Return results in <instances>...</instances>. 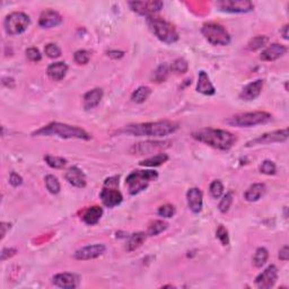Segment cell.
<instances>
[{
    "mask_svg": "<svg viewBox=\"0 0 289 289\" xmlns=\"http://www.w3.org/2000/svg\"><path fill=\"white\" fill-rule=\"evenodd\" d=\"M0 228H1V238H3L6 236V233H7V228H10V225L9 224H6V222H1L0 224Z\"/></svg>",
    "mask_w": 289,
    "mask_h": 289,
    "instance_id": "49",
    "label": "cell"
},
{
    "mask_svg": "<svg viewBox=\"0 0 289 289\" xmlns=\"http://www.w3.org/2000/svg\"><path fill=\"white\" fill-rule=\"evenodd\" d=\"M44 52L51 59H56V58H59L61 56V49L56 43H49V44H46L44 48Z\"/></svg>",
    "mask_w": 289,
    "mask_h": 289,
    "instance_id": "39",
    "label": "cell"
},
{
    "mask_svg": "<svg viewBox=\"0 0 289 289\" xmlns=\"http://www.w3.org/2000/svg\"><path fill=\"white\" fill-rule=\"evenodd\" d=\"M65 179L67 180L69 184H72V186L79 187V189H83V187H85L86 184H87L84 172L80 169H78L77 166L70 167V169L66 172Z\"/></svg>",
    "mask_w": 289,
    "mask_h": 289,
    "instance_id": "21",
    "label": "cell"
},
{
    "mask_svg": "<svg viewBox=\"0 0 289 289\" xmlns=\"http://www.w3.org/2000/svg\"><path fill=\"white\" fill-rule=\"evenodd\" d=\"M170 68L171 72L178 73V75H181V73H185L187 72V69H189V64H187V61L185 59H183V58H179V59H175L173 61V64L170 66Z\"/></svg>",
    "mask_w": 289,
    "mask_h": 289,
    "instance_id": "35",
    "label": "cell"
},
{
    "mask_svg": "<svg viewBox=\"0 0 289 289\" xmlns=\"http://www.w3.org/2000/svg\"><path fill=\"white\" fill-rule=\"evenodd\" d=\"M169 161V155L164 154V153H158L151 157H148L146 159H144L139 163V165L144 166V167H157L163 165L164 163H166Z\"/></svg>",
    "mask_w": 289,
    "mask_h": 289,
    "instance_id": "28",
    "label": "cell"
},
{
    "mask_svg": "<svg viewBox=\"0 0 289 289\" xmlns=\"http://www.w3.org/2000/svg\"><path fill=\"white\" fill-rule=\"evenodd\" d=\"M103 215V209L99 206H93L91 208H87L83 214V220L87 225H95L100 221L101 217Z\"/></svg>",
    "mask_w": 289,
    "mask_h": 289,
    "instance_id": "26",
    "label": "cell"
},
{
    "mask_svg": "<svg viewBox=\"0 0 289 289\" xmlns=\"http://www.w3.org/2000/svg\"><path fill=\"white\" fill-rule=\"evenodd\" d=\"M68 72V66L65 64V62H54V64H51L46 69V73L50 79L59 81L62 80L67 75Z\"/></svg>",
    "mask_w": 289,
    "mask_h": 289,
    "instance_id": "24",
    "label": "cell"
},
{
    "mask_svg": "<svg viewBox=\"0 0 289 289\" xmlns=\"http://www.w3.org/2000/svg\"><path fill=\"white\" fill-rule=\"evenodd\" d=\"M105 186L108 187H118L119 186V177H112L105 180Z\"/></svg>",
    "mask_w": 289,
    "mask_h": 289,
    "instance_id": "46",
    "label": "cell"
},
{
    "mask_svg": "<svg viewBox=\"0 0 289 289\" xmlns=\"http://www.w3.org/2000/svg\"><path fill=\"white\" fill-rule=\"evenodd\" d=\"M201 33L205 38L213 45H228L230 43V35L224 26L217 23H206L202 26Z\"/></svg>",
    "mask_w": 289,
    "mask_h": 289,
    "instance_id": "7",
    "label": "cell"
},
{
    "mask_svg": "<svg viewBox=\"0 0 289 289\" xmlns=\"http://www.w3.org/2000/svg\"><path fill=\"white\" fill-rule=\"evenodd\" d=\"M216 5L222 11L235 14L249 13L254 8V5L249 0H222L216 2Z\"/></svg>",
    "mask_w": 289,
    "mask_h": 289,
    "instance_id": "10",
    "label": "cell"
},
{
    "mask_svg": "<svg viewBox=\"0 0 289 289\" xmlns=\"http://www.w3.org/2000/svg\"><path fill=\"white\" fill-rule=\"evenodd\" d=\"M103 99V91L101 88H94L92 91H88L84 95L83 105L85 110H92L95 108L101 103Z\"/></svg>",
    "mask_w": 289,
    "mask_h": 289,
    "instance_id": "22",
    "label": "cell"
},
{
    "mask_svg": "<svg viewBox=\"0 0 289 289\" xmlns=\"http://www.w3.org/2000/svg\"><path fill=\"white\" fill-rule=\"evenodd\" d=\"M263 88V80L262 79H256L252 83L248 84L245 87L242 89L240 94V99L243 101H253L257 99L260 96L261 92Z\"/></svg>",
    "mask_w": 289,
    "mask_h": 289,
    "instance_id": "19",
    "label": "cell"
},
{
    "mask_svg": "<svg viewBox=\"0 0 289 289\" xmlns=\"http://www.w3.org/2000/svg\"><path fill=\"white\" fill-rule=\"evenodd\" d=\"M44 181H45L46 189H48L50 193L58 194L60 192V187H61L60 183H59V181H58V179L54 177V175H51V174L46 175Z\"/></svg>",
    "mask_w": 289,
    "mask_h": 289,
    "instance_id": "34",
    "label": "cell"
},
{
    "mask_svg": "<svg viewBox=\"0 0 289 289\" xmlns=\"http://www.w3.org/2000/svg\"><path fill=\"white\" fill-rule=\"evenodd\" d=\"M158 178V173L153 170H137L132 171L126 179V184L128 191L131 196H136L146 190L151 181H155Z\"/></svg>",
    "mask_w": 289,
    "mask_h": 289,
    "instance_id": "5",
    "label": "cell"
},
{
    "mask_svg": "<svg viewBox=\"0 0 289 289\" xmlns=\"http://www.w3.org/2000/svg\"><path fill=\"white\" fill-rule=\"evenodd\" d=\"M151 94V89L147 86H140L136 89V91L132 93L131 95V100L132 102H135L137 104H142L144 102H146L148 100V97L150 96Z\"/></svg>",
    "mask_w": 289,
    "mask_h": 289,
    "instance_id": "29",
    "label": "cell"
},
{
    "mask_svg": "<svg viewBox=\"0 0 289 289\" xmlns=\"http://www.w3.org/2000/svg\"><path fill=\"white\" fill-rule=\"evenodd\" d=\"M288 139V129H281V130H276L268 134L261 135L257 138L251 140L247 144V147L256 146V144H272V143H284Z\"/></svg>",
    "mask_w": 289,
    "mask_h": 289,
    "instance_id": "11",
    "label": "cell"
},
{
    "mask_svg": "<svg viewBox=\"0 0 289 289\" xmlns=\"http://www.w3.org/2000/svg\"><path fill=\"white\" fill-rule=\"evenodd\" d=\"M216 236L218 240L220 241V243L224 245V247H227L229 244V236H228V232L227 229H226L224 226L219 225L217 228V232H216Z\"/></svg>",
    "mask_w": 289,
    "mask_h": 289,
    "instance_id": "43",
    "label": "cell"
},
{
    "mask_svg": "<svg viewBox=\"0 0 289 289\" xmlns=\"http://www.w3.org/2000/svg\"><path fill=\"white\" fill-rule=\"evenodd\" d=\"M33 136H45L51 137L57 136L64 139H83L89 140L92 138L91 135L87 134L81 128H78L75 126H69L66 123L60 122H51L48 126L42 127L41 129L33 132Z\"/></svg>",
    "mask_w": 289,
    "mask_h": 289,
    "instance_id": "3",
    "label": "cell"
},
{
    "mask_svg": "<svg viewBox=\"0 0 289 289\" xmlns=\"http://www.w3.org/2000/svg\"><path fill=\"white\" fill-rule=\"evenodd\" d=\"M170 142H144L136 144L131 147L130 151L132 154L137 155H146L159 153L161 150L166 149L170 147Z\"/></svg>",
    "mask_w": 289,
    "mask_h": 289,
    "instance_id": "12",
    "label": "cell"
},
{
    "mask_svg": "<svg viewBox=\"0 0 289 289\" xmlns=\"http://www.w3.org/2000/svg\"><path fill=\"white\" fill-rule=\"evenodd\" d=\"M31 19L29 15L22 13V11H14V13L9 14L3 22L5 31L8 35H19L24 33L29 29Z\"/></svg>",
    "mask_w": 289,
    "mask_h": 289,
    "instance_id": "8",
    "label": "cell"
},
{
    "mask_svg": "<svg viewBox=\"0 0 289 289\" xmlns=\"http://www.w3.org/2000/svg\"><path fill=\"white\" fill-rule=\"evenodd\" d=\"M175 213H177L175 207L173 205H170V204L161 206L158 208V215L163 218H172L175 215Z\"/></svg>",
    "mask_w": 289,
    "mask_h": 289,
    "instance_id": "41",
    "label": "cell"
},
{
    "mask_svg": "<svg viewBox=\"0 0 289 289\" xmlns=\"http://www.w3.org/2000/svg\"><path fill=\"white\" fill-rule=\"evenodd\" d=\"M62 23V16L56 10L46 9L42 11L40 15V19H38V25L43 29H51V27H56L60 25Z\"/></svg>",
    "mask_w": 289,
    "mask_h": 289,
    "instance_id": "17",
    "label": "cell"
},
{
    "mask_svg": "<svg viewBox=\"0 0 289 289\" xmlns=\"http://www.w3.org/2000/svg\"><path fill=\"white\" fill-rule=\"evenodd\" d=\"M44 161L50 167L56 170L64 169L67 165V159L64 157H59V156H52V155H45Z\"/></svg>",
    "mask_w": 289,
    "mask_h": 289,
    "instance_id": "32",
    "label": "cell"
},
{
    "mask_svg": "<svg viewBox=\"0 0 289 289\" xmlns=\"http://www.w3.org/2000/svg\"><path fill=\"white\" fill-rule=\"evenodd\" d=\"M52 284L58 288L62 289H73L77 288L79 285V277L75 273L62 272L53 276Z\"/></svg>",
    "mask_w": 289,
    "mask_h": 289,
    "instance_id": "16",
    "label": "cell"
},
{
    "mask_svg": "<svg viewBox=\"0 0 289 289\" xmlns=\"http://www.w3.org/2000/svg\"><path fill=\"white\" fill-rule=\"evenodd\" d=\"M89 59H91V53L86 50H78L73 54V60H75L78 65H86L88 64Z\"/></svg>",
    "mask_w": 289,
    "mask_h": 289,
    "instance_id": "40",
    "label": "cell"
},
{
    "mask_svg": "<svg viewBox=\"0 0 289 289\" xmlns=\"http://www.w3.org/2000/svg\"><path fill=\"white\" fill-rule=\"evenodd\" d=\"M209 192L210 196L214 199H218L222 196V193H224V185H222V183L219 180H215V181L212 182V184L209 186Z\"/></svg>",
    "mask_w": 289,
    "mask_h": 289,
    "instance_id": "37",
    "label": "cell"
},
{
    "mask_svg": "<svg viewBox=\"0 0 289 289\" xmlns=\"http://www.w3.org/2000/svg\"><path fill=\"white\" fill-rule=\"evenodd\" d=\"M129 6L136 14L144 17H150L155 16L158 11H161L164 3L158 0H149V1H130Z\"/></svg>",
    "mask_w": 289,
    "mask_h": 289,
    "instance_id": "9",
    "label": "cell"
},
{
    "mask_svg": "<svg viewBox=\"0 0 289 289\" xmlns=\"http://www.w3.org/2000/svg\"><path fill=\"white\" fill-rule=\"evenodd\" d=\"M265 190H267V187L263 183H254L245 191L244 199L249 202H255L260 200L261 197L265 193Z\"/></svg>",
    "mask_w": 289,
    "mask_h": 289,
    "instance_id": "25",
    "label": "cell"
},
{
    "mask_svg": "<svg viewBox=\"0 0 289 289\" xmlns=\"http://www.w3.org/2000/svg\"><path fill=\"white\" fill-rule=\"evenodd\" d=\"M146 238H147V234L144 232H138V233L132 234L130 238H129V241L127 242V247H126L127 251L128 252L136 251L137 249H139L144 243Z\"/></svg>",
    "mask_w": 289,
    "mask_h": 289,
    "instance_id": "27",
    "label": "cell"
},
{
    "mask_svg": "<svg viewBox=\"0 0 289 289\" xmlns=\"http://www.w3.org/2000/svg\"><path fill=\"white\" fill-rule=\"evenodd\" d=\"M100 198L102 200L103 205L108 208H114L119 206L123 200L122 193L118 190V187H108L104 186L103 190L101 191Z\"/></svg>",
    "mask_w": 289,
    "mask_h": 289,
    "instance_id": "14",
    "label": "cell"
},
{
    "mask_svg": "<svg viewBox=\"0 0 289 289\" xmlns=\"http://www.w3.org/2000/svg\"><path fill=\"white\" fill-rule=\"evenodd\" d=\"M276 171H277V167H276V164L273 163L272 161H264L262 162V164L260 165V172L262 174L265 175H273L276 174Z\"/></svg>",
    "mask_w": 289,
    "mask_h": 289,
    "instance_id": "42",
    "label": "cell"
},
{
    "mask_svg": "<svg viewBox=\"0 0 289 289\" xmlns=\"http://www.w3.org/2000/svg\"><path fill=\"white\" fill-rule=\"evenodd\" d=\"M26 58L32 62H38L42 59V54L36 48H30L26 50Z\"/></svg>",
    "mask_w": 289,
    "mask_h": 289,
    "instance_id": "44",
    "label": "cell"
},
{
    "mask_svg": "<svg viewBox=\"0 0 289 289\" xmlns=\"http://www.w3.org/2000/svg\"><path fill=\"white\" fill-rule=\"evenodd\" d=\"M287 48L283 44H278V43H273V44L269 45L267 49H264L262 53H261L260 59L263 61H276L281 58L284 54H286Z\"/></svg>",
    "mask_w": 289,
    "mask_h": 289,
    "instance_id": "20",
    "label": "cell"
},
{
    "mask_svg": "<svg viewBox=\"0 0 289 289\" xmlns=\"http://www.w3.org/2000/svg\"><path fill=\"white\" fill-rule=\"evenodd\" d=\"M9 183L14 187H17L19 186L23 183V179L21 175H18L16 172H11L10 177H9Z\"/></svg>",
    "mask_w": 289,
    "mask_h": 289,
    "instance_id": "45",
    "label": "cell"
},
{
    "mask_svg": "<svg viewBox=\"0 0 289 289\" xmlns=\"http://www.w3.org/2000/svg\"><path fill=\"white\" fill-rule=\"evenodd\" d=\"M233 192H227L225 194L224 197L219 202V206H218V208H219V212L222 214H226L229 210L230 206L233 204Z\"/></svg>",
    "mask_w": 289,
    "mask_h": 289,
    "instance_id": "38",
    "label": "cell"
},
{
    "mask_svg": "<svg viewBox=\"0 0 289 289\" xmlns=\"http://www.w3.org/2000/svg\"><path fill=\"white\" fill-rule=\"evenodd\" d=\"M123 52H121V51H110L108 53V57H111V58H114V59H119V58H121V57H123Z\"/></svg>",
    "mask_w": 289,
    "mask_h": 289,
    "instance_id": "48",
    "label": "cell"
},
{
    "mask_svg": "<svg viewBox=\"0 0 289 289\" xmlns=\"http://www.w3.org/2000/svg\"><path fill=\"white\" fill-rule=\"evenodd\" d=\"M147 24L159 41L166 43V44H173V43L178 42L179 33L170 22L155 15V16L147 17Z\"/></svg>",
    "mask_w": 289,
    "mask_h": 289,
    "instance_id": "4",
    "label": "cell"
},
{
    "mask_svg": "<svg viewBox=\"0 0 289 289\" xmlns=\"http://www.w3.org/2000/svg\"><path fill=\"white\" fill-rule=\"evenodd\" d=\"M279 259L281 261H288V259H289V250H288L287 245H285V247L279 251Z\"/></svg>",
    "mask_w": 289,
    "mask_h": 289,
    "instance_id": "47",
    "label": "cell"
},
{
    "mask_svg": "<svg viewBox=\"0 0 289 289\" xmlns=\"http://www.w3.org/2000/svg\"><path fill=\"white\" fill-rule=\"evenodd\" d=\"M288 29H289L288 25H285L284 29L281 30V33H283V36L285 40H288Z\"/></svg>",
    "mask_w": 289,
    "mask_h": 289,
    "instance_id": "50",
    "label": "cell"
},
{
    "mask_svg": "<svg viewBox=\"0 0 289 289\" xmlns=\"http://www.w3.org/2000/svg\"><path fill=\"white\" fill-rule=\"evenodd\" d=\"M192 137L198 142L219 150H228L236 143V137L232 132L221 129L202 128L192 132Z\"/></svg>",
    "mask_w": 289,
    "mask_h": 289,
    "instance_id": "1",
    "label": "cell"
},
{
    "mask_svg": "<svg viewBox=\"0 0 289 289\" xmlns=\"http://www.w3.org/2000/svg\"><path fill=\"white\" fill-rule=\"evenodd\" d=\"M179 129V124L172 121H158V122H147L127 126L121 132L136 137H165L174 134Z\"/></svg>",
    "mask_w": 289,
    "mask_h": 289,
    "instance_id": "2",
    "label": "cell"
},
{
    "mask_svg": "<svg viewBox=\"0 0 289 289\" xmlns=\"http://www.w3.org/2000/svg\"><path fill=\"white\" fill-rule=\"evenodd\" d=\"M197 92L204 94V95H214L216 93V88L213 85L212 81H210V78L208 76V73L204 70H201L199 72L198 76V83H197Z\"/></svg>",
    "mask_w": 289,
    "mask_h": 289,
    "instance_id": "23",
    "label": "cell"
},
{
    "mask_svg": "<svg viewBox=\"0 0 289 289\" xmlns=\"http://www.w3.org/2000/svg\"><path fill=\"white\" fill-rule=\"evenodd\" d=\"M269 259V252L265 248H259L253 256V264L256 268H262Z\"/></svg>",
    "mask_w": 289,
    "mask_h": 289,
    "instance_id": "31",
    "label": "cell"
},
{
    "mask_svg": "<svg viewBox=\"0 0 289 289\" xmlns=\"http://www.w3.org/2000/svg\"><path fill=\"white\" fill-rule=\"evenodd\" d=\"M107 251V248L103 244H93V245H87V247L81 248L77 250L73 254V257L76 260H92L96 259L103 254V253Z\"/></svg>",
    "mask_w": 289,
    "mask_h": 289,
    "instance_id": "15",
    "label": "cell"
},
{
    "mask_svg": "<svg viewBox=\"0 0 289 289\" xmlns=\"http://www.w3.org/2000/svg\"><path fill=\"white\" fill-rule=\"evenodd\" d=\"M171 68L169 65L163 64L161 66H158L157 69L155 70L153 72V76H151V79H153L155 83H163L167 79V77L170 75Z\"/></svg>",
    "mask_w": 289,
    "mask_h": 289,
    "instance_id": "30",
    "label": "cell"
},
{
    "mask_svg": "<svg viewBox=\"0 0 289 289\" xmlns=\"http://www.w3.org/2000/svg\"><path fill=\"white\" fill-rule=\"evenodd\" d=\"M268 43V37L264 36V35H257V36L253 37L251 41L249 42L248 44V49L250 51H256Z\"/></svg>",
    "mask_w": 289,
    "mask_h": 289,
    "instance_id": "36",
    "label": "cell"
},
{
    "mask_svg": "<svg viewBox=\"0 0 289 289\" xmlns=\"http://www.w3.org/2000/svg\"><path fill=\"white\" fill-rule=\"evenodd\" d=\"M272 120V115L268 112L256 111V112H249L242 113V114L234 115L228 120H226V123L229 126L237 127V128H250L255 127L259 124H265L270 122Z\"/></svg>",
    "mask_w": 289,
    "mask_h": 289,
    "instance_id": "6",
    "label": "cell"
},
{
    "mask_svg": "<svg viewBox=\"0 0 289 289\" xmlns=\"http://www.w3.org/2000/svg\"><path fill=\"white\" fill-rule=\"evenodd\" d=\"M186 201L187 207L193 214H199L202 210V205H204V197L202 192L198 187H191L186 193Z\"/></svg>",
    "mask_w": 289,
    "mask_h": 289,
    "instance_id": "18",
    "label": "cell"
},
{
    "mask_svg": "<svg viewBox=\"0 0 289 289\" xmlns=\"http://www.w3.org/2000/svg\"><path fill=\"white\" fill-rule=\"evenodd\" d=\"M277 279H278V269L276 265L271 264L256 277L255 285L260 289H269L275 286Z\"/></svg>",
    "mask_w": 289,
    "mask_h": 289,
    "instance_id": "13",
    "label": "cell"
},
{
    "mask_svg": "<svg viewBox=\"0 0 289 289\" xmlns=\"http://www.w3.org/2000/svg\"><path fill=\"white\" fill-rule=\"evenodd\" d=\"M167 227H169V225H167V222H165L164 220H154L149 226H148L147 235L156 236L158 235V234L163 233Z\"/></svg>",
    "mask_w": 289,
    "mask_h": 289,
    "instance_id": "33",
    "label": "cell"
}]
</instances>
